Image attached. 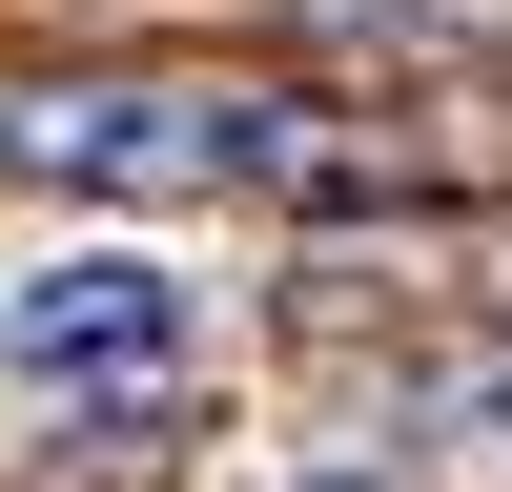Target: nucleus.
<instances>
[{"instance_id":"f257e3e1","label":"nucleus","mask_w":512,"mask_h":492,"mask_svg":"<svg viewBox=\"0 0 512 492\" xmlns=\"http://www.w3.org/2000/svg\"><path fill=\"white\" fill-rule=\"evenodd\" d=\"M0 185L62 205V226H164V205H308V185H349V164L287 103H246V82L103 62V82H0Z\"/></svg>"},{"instance_id":"f03ea898","label":"nucleus","mask_w":512,"mask_h":492,"mask_svg":"<svg viewBox=\"0 0 512 492\" xmlns=\"http://www.w3.org/2000/svg\"><path fill=\"white\" fill-rule=\"evenodd\" d=\"M205 267L164 226H62V246H21L0 267V390H41V410H185L205 390Z\"/></svg>"},{"instance_id":"7ed1b4c3","label":"nucleus","mask_w":512,"mask_h":492,"mask_svg":"<svg viewBox=\"0 0 512 492\" xmlns=\"http://www.w3.org/2000/svg\"><path fill=\"white\" fill-rule=\"evenodd\" d=\"M246 492H410V451H349V431H328V451H267Z\"/></svg>"},{"instance_id":"20e7f679","label":"nucleus","mask_w":512,"mask_h":492,"mask_svg":"<svg viewBox=\"0 0 512 492\" xmlns=\"http://www.w3.org/2000/svg\"><path fill=\"white\" fill-rule=\"evenodd\" d=\"M492 492H512V472H492Z\"/></svg>"}]
</instances>
